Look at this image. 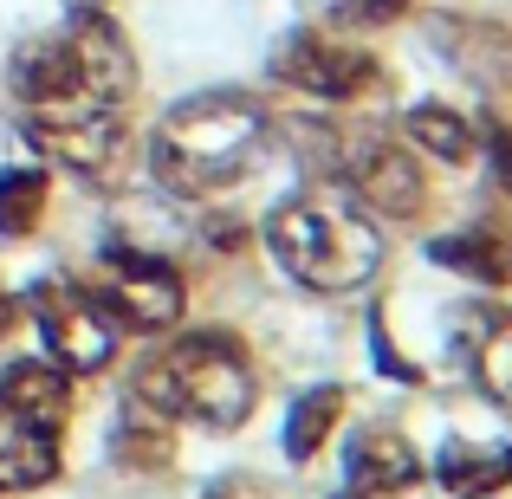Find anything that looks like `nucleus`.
<instances>
[{
    "label": "nucleus",
    "instance_id": "nucleus-1",
    "mask_svg": "<svg viewBox=\"0 0 512 499\" xmlns=\"http://www.w3.org/2000/svg\"><path fill=\"white\" fill-rule=\"evenodd\" d=\"M266 150V111L247 91H195L169 104L150 137V169L169 195H214L240 182Z\"/></svg>",
    "mask_w": 512,
    "mask_h": 499
},
{
    "label": "nucleus",
    "instance_id": "nucleus-2",
    "mask_svg": "<svg viewBox=\"0 0 512 499\" xmlns=\"http://www.w3.org/2000/svg\"><path fill=\"white\" fill-rule=\"evenodd\" d=\"M137 402H150L169 422L201 428H240L260 402V370L234 331H188L169 350H156L137 370Z\"/></svg>",
    "mask_w": 512,
    "mask_h": 499
},
{
    "label": "nucleus",
    "instance_id": "nucleus-3",
    "mask_svg": "<svg viewBox=\"0 0 512 499\" xmlns=\"http://www.w3.org/2000/svg\"><path fill=\"white\" fill-rule=\"evenodd\" d=\"M266 247L286 266V279H299L305 292H357V286H370L376 266H383V234H376V221L357 201L331 195V188L273 208Z\"/></svg>",
    "mask_w": 512,
    "mask_h": 499
},
{
    "label": "nucleus",
    "instance_id": "nucleus-4",
    "mask_svg": "<svg viewBox=\"0 0 512 499\" xmlns=\"http://www.w3.org/2000/svg\"><path fill=\"white\" fill-rule=\"evenodd\" d=\"M266 72L292 91L325 98V104H363V98H376V91H389V72H383L376 52L350 46V39H331V33H318V26H299V33L279 39Z\"/></svg>",
    "mask_w": 512,
    "mask_h": 499
},
{
    "label": "nucleus",
    "instance_id": "nucleus-5",
    "mask_svg": "<svg viewBox=\"0 0 512 499\" xmlns=\"http://www.w3.org/2000/svg\"><path fill=\"white\" fill-rule=\"evenodd\" d=\"M338 182H350V195L389 221L428 214V175L409 143H396L389 130H338Z\"/></svg>",
    "mask_w": 512,
    "mask_h": 499
},
{
    "label": "nucleus",
    "instance_id": "nucleus-6",
    "mask_svg": "<svg viewBox=\"0 0 512 499\" xmlns=\"http://www.w3.org/2000/svg\"><path fill=\"white\" fill-rule=\"evenodd\" d=\"M26 299H33L39 337H46L52 363L65 376H98L117 357V318L104 312V299L91 286H78V279H39Z\"/></svg>",
    "mask_w": 512,
    "mask_h": 499
},
{
    "label": "nucleus",
    "instance_id": "nucleus-7",
    "mask_svg": "<svg viewBox=\"0 0 512 499\" xmlns=\"http://www.w3.org/2000/svg\"><path fill=\"white\" fill-rule=\"evenodd\" d=\"M104 286V312L117 318V331H169L182 318V273L163 260V253H143V247H104L98 260Z\"/></svg>",
    "mask_w": 512,
    "mask_h": 499
},
{
    "label": "nucleus",
    "instance_id": "nucleus-8",
    "mask_svg": "<svg viewBox=\"0 0 512 499\" xmlns=\"http://www.w3.org/2000/svg\"><path fill=\"white\" fill-rule=\"evenodd\" d=\"M26 137L65 163L85 182H117L130 163V130L124 111H59V117H26Z\"/></svg>",
    "mask_w": 512,
    "mask_h": 499
},
{
    "label": "nucleus",
    "instance_id": "nucleus-9",
    "mask_svg": "<svg viewBox=\"0 0 512 499\" xmlns=\"http://www.w3.org/2000/svg\"><path fill=\"white\" fill-rule=\"evenodd\" d=\"M65 33H72V46H78L91 98H98L104 111H124L130 91H137V52H130L124 26H117L104 7H78L72 20H65Z\"/></svg>",
    "mask_w": 512,
    "mask_h": 499
},
{
    "label": "nucleus",
    "instance_id": "nucleus-10",
    "mask_svg": "<svg viewBox=\"0 0 512 499\" xmlns=\"http://www.w3.org/2000/svg\"><path fill=\"white\" fill-rule=\"evenodd\" d=\"M422 480V454L396 428H363L344 454V499H402Z\"/></svg>",
    "mask_w": 512,
    "mask_h": 499
},
{
    "label": "nucleus",
    "instance_id": "nucleus-11",
    "mask_svg": "<svg viewBox=\"0 0 512 499\" xmlns=\"http://www.w3.org/2000/svg\"><path fill=\"white\" fill-rule=\"evenodd\" d=\"M428 260L448 266V273H467L474 286H512V221L487 214V221L461 227V234H441L428 247Z\"/></svg>",
    "mask_w": 512,
    "mask_h": 499
},
{
    "label": "nucleus",
    "instance_id": "nucleus-12",
    "mask_svg": "<svg viewBox=\"0 0 512 499\" xmlns=\"http://www.w3.org/2000/svg\"><path fill=\"white\" fill-rule=\"evenodd\" d=\"M435 39L480 91H512V33L487 20H435Z\"/></svg>",
    "mask_w": 512,
    "mask_h": 499
},
{
    "label": "nucleus",
    "instance_id": "nucleus-13",
    "mask_svg": "<svg viewBox=\"0 0 512 499\" xmlns=\"http://www.w3.org/2000/svg\"><path fill=\"white\" fill-rule=\"evenodd\" d=\"M0 409L33 422V428H46V435H59L65 415H72V376H65L59 363H13V370L0 376Z\"/></svg>",
    "mask_w": 512,
    "mask_h": 499
},
{
    "label": "nucleus",
    "instance_id": "nucleus-14",
    "mask_svg": "<svg viewBox=\"0 0 512 499\" xmlns=\"http://www.w3.org/2000/svg\"><path fill=\"white\" fill-rule=\"evenodd\" d=\"M435 480L454 499H493L512 487V441H448L435 454Z\"/></svg>",
    "mask_w": 512,
    "mask_h": 499
},
{
    "label": "nucleus",
    "instance_id": "nucleus-15",
    "mask_svg": "<svg viewBox=\"0 0 512 499\" xmlns=\"http://www.w3.org/2000/svg\"><path fill=\"white\" fill-rule=\"evenodd\" d=\"M59 480V435L0 409V493H33Z\"/></svg>",
    "mask_w": 512,
    "mask_h": 499
},
{
    "label": "nucleus",
    "instance_id": "nucleus-16",
    "mask_svg": "<svg viewBox=\"0 0 512 499\" xmlns=\"http://www.w3.org/2000/svg\"><path fill=\"white\" fill-rule=\"evenodd\" d=\"M111 454H117V467H130V474H163V467L175 461V435H169V415H156L150 402H137V396H130V409L117 415Z\"/></svg>",
    "mask_w": 512,
    "mask_h": 499
},
{
    "label": "nucleus",
    "instance_id": "nucleus-17",
    "mask_svg": "<svg viewBox=\"0 0 512 499\" xmlns=\"http://www.w3.org/2000/svg\"><path fill=\"white\" fill-rule=\"evenodd\" d=\"M402 143H415L422 156H435V163H474V124H467L461 111H441V104H415L409 117H402Z\"/></svg>",
    "mask_w": 512,
    "mask_h": 499
},
{
    "label": "nucleus",
    "instance_id": "nucleus-18",
    "mask_svg": "<svg viewBox=\"0 0 512 499\" xmlns=\"http://www.w3.org/2000/svg\"><path fill=\"white\" fill-rule=\"evenodd\" d=\"M344 389L338 383H318V389H305L299 402H292V415H286V454L292 461H318V448H325L331 441V428L344 422Z\"/></svg>",
    "mask_w": 512,
    "mask_h": 499
},
{
    "label": "nucleus",
    "instance_id": "nucleus-19",
    "mask_svg": "<svg viewBox=\"0 0 512 499\" xmlns=\"http://www.w3.org/2000/svg\"><path fill=\"white\" fill-rule=\"evenodd\" d=\"M46 195H52L46 169H7L0 175V234L26 240L39 221H46Z\"/></svg>",
    "mask_w": 512,
    "mask_h": 499
},
{
    "label": "nucleus",
    "instance_id": "nucleus-20",
    "mask_svg": "<svg viewBox=\"0 0 512 499\" xmlns=\"http://www.w3.org/2000/svg\"><path fill=\"white\" fill-rule=\"evenodd\" d=\"M474 376L500 409H512V312H493L474 337Z\"/></svg>",
    "mask_w": 512,
    "mask_h": 499
},
{
    "label": "nucleus",
    "instance_id": "nucleus-21",
    "mask_svg": "<svg viewBox=\"0 0 512 499\" xmlns=\"http://www.w3.org/2000/svg\"><path fill=\"white\" fill-rule=\"evenodd\" d=\"M409 7H415V0H331V20L370 33V26H396Z\"/></svg>",
    "mask_w": 512,
    "mask_h": 499
},
{
    "label": "nucleus",
    "instance_id": "nucleus-22",
    "mask_svg": "<svg viewBox=\"0 0 512 499\" xmlns=\"http://www.w3.org/2000/svg\"><path fill=\"white\" fill-rule=\"evenodd\" d=\"M487 156H493V182L512 195V124H500V117L487 124Z\"/></svg>",
    "mask_w": 512,
    "mask_h": 499
},
{
    "label": "nucleus",
    "instance_id": "nucleus-23",
    "mask_svg": "<svg viewBox=\"0 0 512 499\" xmlns=\"http://www.w3.org/2000/svg\"><path fill=\"white\" fill-rule=\"evenodd\" d=\"M13 325H20V305H13L7 292H0V344H7V337H13Z\"/></svg>",
    "mask_w": 512,
    "mask_h": 499
},
{
    "label": "nucleus",
    "instance_id": "nucleus-24",
    "mask_svg": "<svg viewBox=\"0 0 512 499\" xmlns=\"http://www.w3.org/2000/svg\"><path fill=\"white\" fill-rule=\"evenodd\" d=\"M78 7H104V0H78Z\"/></svg>",
    "mask_w": 512,
    "mask_h": 499
}]
</instances>
